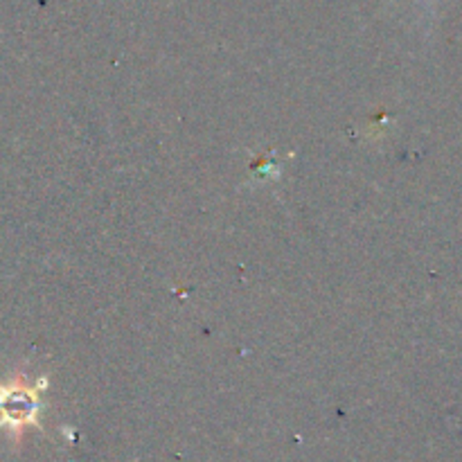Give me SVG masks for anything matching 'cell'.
I'll use <instances>...</instances> for the list:
<instances>
[{"mask_svg":"<svg viewBox=\"0 0 462 462\" xmlns=\"http://www.w3.org/2000/svg\"><path fill=\"white\" fill-rule=\"evenodd\" d=\"M39 391L27 386L23 377L0 383V429L7 427L14 433H21L25 427H39Z\"/></svg>","mask_w":462,"mask_h":462,"instance_id":"6da1fadb","label":"cell"}]
</instances>
